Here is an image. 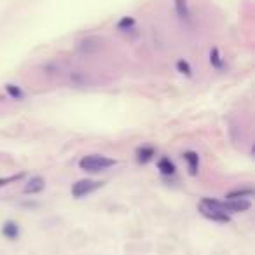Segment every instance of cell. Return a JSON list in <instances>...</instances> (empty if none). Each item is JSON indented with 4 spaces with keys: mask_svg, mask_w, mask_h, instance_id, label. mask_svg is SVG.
Returning a JSON list of instances; mask_svg holds the SVG:
<instances>
[{
    "mask_svg": "<svg viewBox=\"0 0 255 255\" xmlns=\"http://www.w3.org/2000/svg\"><path fill=\"white\" fill-rule=\"evenodd\" d=\"M133 26H135V20L129 16L123 18V20L117 23V30H121V32H126V30H129V28H133Z\"/></svg>",
    "mask_w": 255,
    "mask_h": 255,
    "instance_id": "5bb4252c",
    "label": "cell"
},
{
    "mask_svg": "<svg viewBox=\"0 0 255 255\" xmlns=\"http://www.w3.org/2000/svg\"><path fill=\"white\" fill-rule=\"evenodd\" d=\"M154 155H155V151L151 145H144V147H140L138 151H136V159H138V163H149Z\"/></svg>",
    "mask_w": 255,
    "mask_h": 255,
    "instance_id": "52a82bcc",
    "label": "cell"
},
{
    "mask_svg": "<svg viewBox=\"0 0 255 255\" xmlns=\"http://www.w3.org/2000/svg\"><path fill=\"white\" fill-rule=\"evenodd\" d=\"M254 191L250 187H243V189H236V191H231L226 194V200H248L252 198Z\"/></svg>",
    "mask_w": 255,
    "mask_h": 255,
    "instance_id": "9c48e42d",
    "label": "cell"
},
{
    "mask_svg": "<svg viewBox=\"0 0 255 255\" xmlns=\"http://www.w3.org/2000/svg\"><path fill=\"white\" fill-rule=\"evenodd\" d=\"M200 211H201V215H203L204 219L211 220V222H219V224H229L231 222V217H229L228 213H222V211L213 210V208H206V206H201L200 204Z\"/></svg>",
    "mask_w": 255,
    "mask_h": 255,
    "instance_id": "3957f363",
    "label": "cell"
},
{
    "mask_svg": "<svg viewBox=\"0 0 255 255\" xmlns=\"http://www.w3.org/2000/svg\"><path fill=\"white\" fill-rule=\"evenodd\" d=\"M210 63L213 65L217 70H222L224 68V60H222V56H220V52H219V49L217 48L210 51Z\"/></svg>",
    "mask_w": 255,
    "mask_h": 255,
    "instance_id": "7c38bea8",
    "label": "cell"
},
{
    "mask_svg": "<svg viewBox=\"0 0 255 255\" xmlns=\"http://www.w3.org/2000/svg\"><path fill=\"white\" fill-rule=\"evenodd\" d=\"M175 12L178 14L180 20L187 21L189 16H191V12H189V4L187 0H175Z\"/></svg>",
    "mask_w": 255,
    "mask_h": 255,
    "instance_id": "30bf717a",
    "label": "cell"
},
{
    "mask_svg": "<svg viewBox=\"0 0 255 255\" xmlns=\"http://www.w3.org/2000/svg\"><path fill=\"white\" fill-rule=\"evenodd\" d=\"M157 168H159V172L166 177L175 175V172H177L175 164L172 163V159H168V157H161V159L157 161Z\"/></svg>",
    "mask_w": 255,
    "mask_h": 255,
    "instance_id": "ba28073f",
    "label": "cell"
},
{
    "mask_svg": "<svg viewBox=\"0 0 255 255\" xmlns=\"http://www.w3.org/2000/svg\"><path fill=\"white\" fill-rule=\"evenodd\" d=\"M177 70H178L180 74H183V76H187V77L192 76L191 65H189V61H185V60H178V61H177Z\"/></svg>",
    "mask_w": 255,
    "mask_h": 255,
    "instance_id": "4fadbf2b",
    "label": "cell"
},
{
    "mask_svg": "<svg viewBox=\"0 0 255 255\" xmlns=\"http://www.w3.org/2000/svg\"><path fill=\"white\" fill-rule=\"evenodd\" d=\"M80 170L89 173H98V172H105L108 168L116 166V159L112 157H107V155L102 154H91V155H84L82 159L79 161Z\"/></svg>",
    "mask_w": 255,
    "mask_h": 255,
    "instance_id": "6da1fadb",
    "label": "cell"
},
{
    "mask_svg": "<svg viewBox=\"0 0 255 255\" xmlns=\"http://www.w3.org/2000/svg\"><path fill=\"white\" fill-rule=\"evenodd\" d=\"M21 173L20 175H12V177H7V178H0V185H7L9 182H14V180H20L21 178Z\"/></svg>",
    "mask_w": 255,
    "mask_h": 255,
    "instance_id": "9a60e30c",
    "label": "cell"
},
{
    "mask_svg": "<svg viewBox=\"0 0 255 255\" xmlns=\"http://www.w3.org/2000/svg\"><path fill=\"white\" fill-rule=\"evenodd\" d=\"M5 93L11 96L12 100H23L25 98L23 89H21L20 86H16V84H7V86H5Z\"/></svg>",
    "mask_w": 255,
    "mask_h": 255,
    "instance_id": "8fae6325",
    "label": "cell"
},
{
    "mask_svg": "<svg viewBox=\"0 0 255 255\" xmlns=\"http://www.w3.org/2000/svg\"><path fill=\"white\" fill-rule=\"evenodd\" d=\"M2 234L7 239H11V241H14V239L20 236V226H18L16 222H12V220H7V222L2 226Z\"/></svg>",
    "mask_w": 255,
    "mask_h": 255,
    "instance_id": "8992f818",
    "label": "cell"
},
{
    "mask_svg": "<svg viewBox=\"0 0 255 255\" xmlns=\"http://www.w3.org/2000/svg\"><path fill=\"white\" fill-rule=\"evenodd\" d=\"M44 187H46V180L42 177H32V180L25 185V192L26 194H37V192H40Z\"/></svg>",
    "mask_w": 255,
    "mask_h": 255,
    "instance_id": "5b68a950",
    "label": "cell"
},
{
    "mask_svg": "<svg viewBox=\"0 0 255 255\" xmlns=\"http://www.w3.org/2000/svg\"><path fill=\"white\" fill-rule=\"evenodd\" d=\"M183 159H185V163H187L189 166V173L196 175V173H198V168H200V155H198V152L194 151L183 152Z\"/></svg>",
    "mask_w": 255,
    "mask_h": 255,
    "instance_id": "277c9868",
    "label": "cell"
},
{
    "mask_svg": "<svg viewBox=\"0 0 255 255\" xmlns=\"http://www.w3.org/2000/svg\"><path fill=\"white\" fill-rule=\"evenodd\" d=\"M102 187V182L98 180H89V178H84L79 180L72 185V196L74 198H84V196L91 194V192L98 191Z\"/></svg>",
    "mask_w": 255,
    "mask_h": 255,
    "instance_id": "7a4b0ae2",
    "label": "cell"
}]
</instances>
